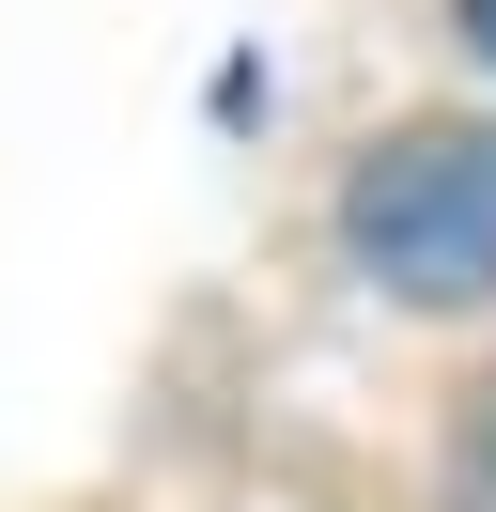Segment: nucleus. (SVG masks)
<instances>
[{
	"instance_id": "obj_3",
	"label": "nucleus",
	"mask_w": 496,
	"mask_h": 512,
	"mask_svg": "<svg viewBox=\"0 0 496 512\" xmlns=\"http://www.w3.org/2000/svg\"><path fill=\"white\" fill-rule=\"evenodd\" d=\"M450 16H465V47H481V63H496V0H450Z\"/></svg>"
},
{
	"instance_id": "obj_1",
	"label": "nucleus",
	"mask_w": 496,
	"mask_h": 512,
	"mask_svg": "<svg viewBox=\"0 0 496 512\" xmlns=\"http://www.w3.org/2000/svg\"><path fill=\"white\" fill-rule=\"evenodd\" d=\"M341 249L419 311L496 295V140L481 125H403L341 171Z\"/></svg>"
},
{
	"instance_id": "obj_2",
	"label": "nucleus",
	"mask_w": 496,
	"mask_h": 512,
	"mask_svg": "<svg viewBox=\"0 0 496 512\" xmlns=\"http://www.w3.org/2000/svg\"><path fill=\"white\" fill-rule=\"evenodd\" d=\"M450 512H496V388H465L450 419Z\"/></svg>"
}]
</instances>
